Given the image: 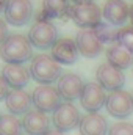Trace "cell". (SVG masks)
<instances>
[{
  "label": "cell",
  "instance_id": "cell-1",
  "mask_svg": "<svg viewBox=\"0 0 133 135\" xmlns=\"http://www.w3.org/2000/svg\"><path fill=\"white\" fill-rule=\"evenodd\" d=\"M33 46L24 35H9L3 44H0V58L6 65H24L32 60Z\"/></svg>",
  "mask_w": 133,
  "mask_h": 135
},
{
  "label": "cell",
  "instance_id": "cell-2",
  "mask_svg": "<svg viewBox=\"0 0 133 135\" xmlns=\"http://www.w3.org/2000/svg\"><path fill=\"white\" fill-rule=\"evenodd\" d=\"M30 74L32 79L41 85H50L61 77V66L57 63L50 55L39 54L32 60L30 65Z\"/></svg>",
  "mask_w": 133,
  "mask_h": 135
},
{
  "label": "cell",
  "instance_id": "cell-3",
  "mask_svg": "<svg viewBox=\"0 0 133 135\" xmlns=\"http://www.w3.org/2000/svg\"><path fill=\"white\" fill-rule=\"evenodd\" d=\"M27 38L33 47L45 50V49H52V46L58 41V30L50 21L41 17L32 25Z\"/></svg>",
  "mask_w": 133,
  "mask_h": 135
},
{
  "label": "cell",
  "instance_id": "cell-4",
  "mask_svg": "<svg viewBox=\"0 0 133 135\" xmlns=\"http://www.w3.org/2000/svg\"><path fill=\"white\" fill-rule=\"evenodd\" d=\"M70 19L83 28H96L102 19V11L96 3H83V5H72L69 9Z\"/></svg>",
  "mask_w": 133,
  "mask_h": 135
},
{
  "label": "cell",
  "instance_id": "cell-5",
  "mask_svg": "<svg viewBox=\"0 0 133 135\" xmlns=\"http://www.w3.org/2000/svg\"><path fill=\"white\" fill-rule=\"evenodd\" d=\"M105 107H106V112L114 118H119V119L129 118L133 113V96L125 90L111 91L106 96Z\"/></svg>",
  "mask_w": 133,
  "mask_h": 135
},
{
  "label": "cell",
  "instance_id": "cell-6",
  "mask_svg": "<svg viewBox=\"0 0 133 135\" xmlns=\"http://www.w3.org/2000/svg\"><path fill=\"white\" fill-rule=\"evenodd\" d=\"M32 99L33 105L36 110H41L44 113L49 112H55L63 102H61V94L58 91V88L52 86V85H39L36 86L32 93Z\"/></svg>",
  "mask_w": 133,
  "mask_h": 135
},
{
  "label": "cell",
  "instance_id": "cell-7",
  "mask_svg": "<svg viewBox=\"0 0 133 135\" xmlns=\"http://www.w3.org/2000/svg\"><path fill=\"white\" fill-rule=\"evenodd\" d=\"M33 5L30 0H6L5 21L9 25L22 27L32 21Z\"/></svg>",
  "mask_w": 133,
  "mask_h": 135
},
{
  "label": "cell",
  "instance_id": "cell-8",
  "mask_svg": "<svg viewBox=\"0 0 133 135\" xmlns=\"http://www.w3.org/2000/svg\"><path fill=\"white\" fill-rule=\"evenodd\" d=\"M80 110L72 104V102H63L52 116V123L55 126L57 131L60 132H69L72 129H75L80 124Z\"/></svg>",
  "mask_w": 133,
  "mask_h": 135
},
{
  "label": "cell",
  "instance_id": "cell-9",
  "mask_svg": "<svg viewBox=\"0 0 133 135\" xmlns=\"http://www.w3.org/2000/svg\"><path fill=\"white\" fill-rule=\"evenodd\" d=\"M75 44L78 49V54L86 58H96L103 50V42L99 39L94 28H83L77 33Z\"/></svg>",
  "mask_w": 133,
  "mask_h": 135
},
{
  "label": "cell",
  "instance_id": "cell-10",
  "mask_svg": "<svg viewBox=\"0 0 133 135\" xmlns=\"http://www.w3.org/2000/svg\"><path fill=\"white\" fill-rule=\"evenodd\" d=\"M106 93L97 82L85 83L83 93L80 96V104L88 113H97L102 107H105Z\"/></svg>",
  "mask_w": 133,
  "mask_h": 135
},
{
  "label": "cell",
  "instance_id": "cell-11",
  "mask_svg": "<svg viewBox=\"0 0 133 135\" xmlns=\"http://www.w3.org/2000/svg\"><path fill=\"white\" fill-rule=\"evenodd\" d=\"M97 83L105 91H116L121 90L125 83V75L121 69L111 66L110 63H102L96 72Z\"/></svg>",
  "mask_w": 133,
  "mask_h": 135
},
{
  "label": "cell",
  "instance_id": "cell-12",
  "mask_svg": "<svg viewBox=\"0 0 133 135\" xmlns=\"http://www.w3.org/2000/svg\"><path fill=\"white\" fill-rule=\"evenodd\" d=\"M83 88H85L83 79L78 74H74V72L63 74L58 80V91H60L61 98L66 99V102L80 99V96L83 93Z\"/></svg>",
  "mask_w": 133,
  "mask_h": 135
},
{
  "label": "cell",
  "instance_id": "cell-13",
  "mask_svg": "<svg viewBox=\"0 0 133 135\" xmlns=\"http://www.w3.org/2000/svg\"><path fill=\"white\" fill-rule=\"evenodd\" d=\"M50 57L60 65H74L78 58V49L75 41L70 38H60L52 46Z\"/></svg>",
  "mask_w": 133,
  "mask_h": 135
},
{
  "label": "cell",
  "instance_id": "cell-14",
  "mask_svg": "<svg viewBox=\"0 0 133 135\" xmlns=\"http://www.w3.org/2000/svg\"><path fill=\"white\" fill-rule=\"evenodd\" d=\"M102 16L108 24L117 27L125 24V21L130 17V6L124 0H106L102 9Z\"/></svg>",
  "mask_w": 133,
  "mask_h": 135
},
{
  "label": "cell",
  "instance_id": "cell-15",
  "mask_svg": "<svg viewBox=\"0 0 133 135\" xmlns=\"http://www.w3.org/2000/svg\"><path fill=\"white\" fill-rule=\"evenodd\" d=\"M22 126L27 135H44L50 131V119L41 110H30L24 115Z\"/></svg>",
  "mask_w": 133,
  "mask_h": 135
},
{
  "label": "cell",
  "instance_id": "cell-16",
  "mask_svg": "<svg viewBox=\"0 0 133 135\" xmlns=\"http://www.w3.org/2000/svg\"><path fill=\"white\" fill-rule=\"evenodd\" d=\"M6 108L9 110L11 115L19 116V115H27L32 108V94L27 93L25 90H11L5 99Z\"/></svg>",
  "mask_w": 133,
  "mask_h": 135
},
{
  "label": "cell",
  "instance_id": "cell-17",
  "mask_svg": "<svg viewBox=\"0 0 133 135\" xmlns=\"http://www.w3.org/2000/svg\"><path fill=\"white\" fill-rule=\"evenodd\" d=\"M2 77L13 90H22L30 82V69L22 65H5L2 68Z\"/></svg>",
  "mask_w": 133,
  "mask_h": 135
},
{
  "label": "cell",
  "instance_id": "cell-18",
  "mask_svg": "<svg viewBox=\"0 0 133 135\" xmlns=\"http://www.w3.org/2000/svg\"><path fill=\"white\" fill-rule=\"evenodd\" d=\"M80 135H106L108 129V121L103 115L97 113H88L81 116L80 124Z\"/></svg>",
  "mask_w": 133,
  "mask_h": 135
},
{
  "label": "cell",
  "instance_id": "cell-19",
  "mask_svg": "<svg viewBox=\"0 0 133 135\" xmlns=\"http://www.w3.org/2000/svg\"><path fill=\"white\" fill-rule=\"evenodd\" d=\"M106 63H110L111 66L124 71V69L132 66L133 54L130 50H127L125 47H122L121 44L114 42L106 49Z\"/></svg>",
  "mask_w": 133,
  "mask_h": 135
},
{
  "label": "cell",
  "instance_id": "cell-20",
  "mask_svg": "<svg viewBox=\"0 0 133 135\" xmlns=\"http://www.w3.org/2000/svg\"><path fill=\"white\" fill-rule=\"evenodd\" d=\"M69 0H42V16L44 19H58L69 14Z\"/></svg>",
  "mask_w": 133,
  "mask_h": 135
},
{
  "label": "cell",
  "instance_id": "cell-21",
  "mask_svg": "<svg viewBox=\"0 0 133 135\" xmlns=\"http://www.w3.org/2000/svg\"><path fill=\"white\" fill-rule=\"evenodd\" d=\"M24 126L17 116L8 113L0 116V135H22Z\"/></svg>",
  "mask_w": 133,
  "mask_h": 135
},
{
  "label": "cell",
  "instance_id": "cell-22",
  "mask_svg": "<svg viewBox=\"0 0 133 135\" xmlns=\"http://www.w3.org/2000/svg\"><path fill=\"white\" fill-rule=\"evenodd\" d=\"M94 32L97 33V36H99V39L102 42H116L117 30L108 22H100L99 25L94 28Z\"/></svg>",
  "mask_w": 133,
  "mask_h": 135
},
{
  "label": "cell",
  "instance_id": "cell-23",
  "mask_svg": "<svg viewBox=\"0 0 133 135\" xmlns=\"http://www.w3.org/2000/svg\"><path fill=\"white\" fill-rule=\"evenodd\" d=\"M116 42L133 54V27H124V28L117 30Z\"/></svg>",
  "mask_w": 133,
  "mask_h": 135
},
{
  "label": "cell",
  "instance_id": "cell-24",
  "mask_svg": "<svg viewBox=\"0 0 133 135\" xmlns=\"http://www.w3.org/2000/svg\"><path fill=\"white\" fill-rule=\"evenodd\" d=\"M108 135H133V123L119 121L110 127Z\"/></svg>",
  "mask_w": 133,
  "mask_h": 135
},
{
  "label": "cell",
  "instance_id": "cell-25",
  "mask_svg": "<svg viewBox=\"0 0 133 135\" xmlns=\"http://www.w3.org/2000/svg\"><path fill=\"white\" fill-rule=\"evenodd\" d=\"M8 36H9V35H8V24H6L5 19L0 17V44H3Z\"/></svg>",
  "mask_w": 133,
  "mask_h": 135
},
{
  "label": "cell",
  "instance_id": "cell-26",
  "mask_svg": "<svg viewBox=\"0 0 133 135\" xmlns=\"http://www.w3.org/2000/svg\"><path fill=\"white\" fill-rule=\"evenodd\" d=\"M8 93H9V86L5 82V79L0 75V101H5L6 96H8Z\"/></svg>",
  "mask_w": 133,
  "mask_h": 135
},
{
  "label": "cell",
  "instance_id": "cell-27",
  "mask_svg": "<svg viewBox=\"0 0 133 135\" xmlns=\"http://www.w3.org/2000/svg\"><path fill=\"white\" fill-rule=\"evenodd\" d=\"M74 2V5H83V3H93L94 0H70Z\"/></svg>",
  "mask_w": 133,
  "mask_h": 135
},
{
  "label": "cell",
  "instance_id": "cell-28",
  "mask_svg": "<svg viewBox=\"0 0 133 135\" xmlns=\"http://www.w3.org/2000/svg\"><path fill=\"white\" fill-rule=\"evenodd\" d=\"M44 135H64V132H60V131L53 129V131H49L47 134H44Z\"/></svg>",
  "mask_w": 133,
  "mask_h": 135
},
{
  "label": "cell",
  "instance_id": "cell-29",
  "mask_svg": "<svg viewBox=\"0 0 133 135\" xmlns=\"http://www.w3.org/2000/svg\"><path fill=\"white\" fill-rule=\"evenodd\" d=\"M5 6H6V0H0V13H5Z\"/></svg>",
  "mask_w": 133,
  "mask_h": 135
},
{
  "label": "cell",
  "instance_id": "cell-30",
  "mask_svg": "<svg viewBox=\"0 0 133 135\" xmlns=\"http://www.w3.org/2000/svg\"><path fill=\"white\" fill-rule=\"evenodd\" d=\"M129 19H130V22H132V27H133V5L130 6V17H129Z\"/></svg>",
  "mask_w": 133,
  "mask_h": 135
},
{
  "label": "cell",
  "instance_id": "cell-31",
  "mask_svg": "<svg viewBox=\"0 0 133 135\" xmlns=\"http://www.w3.org/2000/svg\"><path fill=\"white\" fill-rule=\"evenodd\" d=\"M0 116H2V115H0Z\"/></svg>",
  "mask_w": 133,
  "mask_h": 135
}]
</instances>
